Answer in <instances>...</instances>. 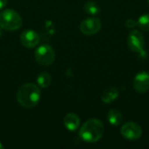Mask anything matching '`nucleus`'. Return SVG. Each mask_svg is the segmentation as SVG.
Instances as JSON below:
<instances>
[{"label":"nucleus","mask_w":149,"mask_h":149,"mask_svg":"<svg viewBox=\"0 0 149 149\" xmlns=\"http://www.w3.org/2000/svg\"><path fill=\"white\" fill-rule=\"evenodd\" d=\"M41 99V92L38 86L33 83L22 85L17 93V100L24 108L36 107Z\"/></svg>","instance_id":"nucleus-1"},{"label":"nucleus","mask_w":149,"mask_h":149,"mask_svg":"<svg viewBox=\"0 0 149 149\" xmlns=\"http://www.w3.org/2000/svg\"><path fill=\"white\" fill-rule=\"evenodd\" d=\"M104 131V125L100 120L90 119L82 125L79 134L84 141L94 143L102 138Z\"/></svg>","instance_id":"nucleus-2"},{"label":"nucleus","mask_w":149,"mask_h":149,"mask_svg":"<svg viewBox=\"0 0 149 149\" xmlns=\"http://www.w3.org/2000/svg\"><path fill=\"white\" fill-rule=\"evenodd\" d=\"M23 24L18 12L12 9H6L0 12V27L6 31H17Z\"/></svg>","instance_id":"nucleus-3"},{"label":"nucleus","mask_w":149,"mask_h":149,"mask_svg":"<svg viewBox=\"0 0 149 149\" xmlns=\"http://www.w3.org/2000/svg\"><path fill=\"white\" fill-rule=\"evenodd\" d=\"M34 56L36 61L40 65L48 66L52 65L55 59V52L51 45L44 44L36 49Z\"/></svg>","instance_id":"nucleus-4"},{"label":"nucleus","mask_w":149,"mask_h":149,"mask_svg":"<svg viewBox=\"0 0 149 149\" xmlns=\"http://www.w3.org/2000/svg\"><path fill=\"white\" fill-rule=\"evenodd\" d=\"M127 45L133 52L142 54L145 45V39L142 33L139 31H132L128 35Z\"/></svg>","instance_id":"nucleus-5"},{"label":"nucleus","mask_w":149,"mask_h":149,"mask_svg":"<svg viewBox=\"0 0 149 149\" xmlns=\"http://www.w3.org/2000/svg\"><path fill=\"white\" fill-rule=\"evenodd\" d=\"M101 28V21L98 17H89L83 20L79 25L81 32L85 35H94Z\"/></svg>","instance_id":"nucleus-6"},{"label":"nucleus","mask_w":149,"mask_h":149,"mask_svg":"<svg viewBox=\"0 0 149 149\" xmlns=\"http://www.w3.org/2000/svg\"><path fill=\"white\" fill-rule=\"evenodd\" d=\"M120 133L122 136L127 140H137L141 136L142 129L137 123L129 121L122 126Z\"/></svg>","instance_id":"nucleus-7"},{"label":"nucleus","mask_w":149,"mask_h":149,"mask_svg":"<svg viewBox=\"0 0 149 149\" xmlns=\"http://www.w3.org/2000/svg\"><path fill=\"white\" fill-rule=\"evenodd\" d=\"M20 42L26 48H34L40 42V36L33 30H25L20 35Z\"/></svg>","instance_id":"nucleus-8"},{"label":"nucleus","mask_w":149,"mask_h":149,"mask_svg":"<svg viewBox=\"0 0 149 149\" xmlns=\"http://www.w3.org/2000/svg\"><path fill=\"white\" fill-rule=\"evenodd\" d=\"M134 87L139 93H146L149 89V74L147 72H139L134 79Z\"/></svg>","instance_id":"nucleus-9"},{"label":"nucleus","mask_w":149,"mask_h":149,"mask_svg":"<svg viewBox=\"0 0 149 149\" xmlns=\"http://www.w3.org/2000/svg\"><path fill=\"white\" fill-rule=\"evenodd\" d=\"M79 124H80V120L76 113H69L64 118V125L66 127V129L71 132L76 131L79 128Z\"/></svg>","instance_id":"nucleus-10"},{"label":"nucleus","mask_w":149,"mask_h":149,"mask_svg":"<svg viewBox=\"0 0 149 149\" xmlns=\"http://www.w3.org/2000/svg\"><path fill=\"white\" fill-rule=\"evenodd\" d=\"M119 96V91L117 88L114 87H111L107 90H106L103 93V95L101 96V100L104 103L109 104L113 102Z\"/></svg>","instance_id":"nucleus-11"},{"label":"nucleus","mask_w":149,"mask_h":149,"mask_svg":"<svg viewBox=\"0 0 149 149\" xmlns=\"http://www.w3.org/2000/svg\"><path fill=\"white\" fill-rule=\"evenodd\" d=\"M107 120L111 125L119 126L120 124H121L122 120H123L122 113L116 109H112L107 113Z\"/></svg>","instance_id":"nucleus-12"},{"label":"nucleus","mask_w":149,"mask_h":149,"mask_svg":"<svg viewBox=\"0 0 149 149\" xmlns=\"http://www.w3.org/2000/svg\"><path fill=\"white\" fill-rule=\"evenodd\" d=\"M37 81H38V85L40 87L46 88V87H48L50 86V84L52 82V77L48 72H43L38 76Z\"/></svg>","instance_id":"nucleus-13"},{"label":"nucleus","mask_w":149,"mask_h":149,"mask_svg":"<svg viewBox=\"0 0 149 149\" xmlns=\"http://www.w3.org/2000/svg\"><path fill=\"white\" fill-rule=\"evenodd\" d=\"M85 11L90 15H97L100 12V6L93 1H88L84 5Z\"/></svg>","instance_id":"nucleus-14"},{"label":"nucleus","mask_w":149,"mask_h":149,"mask_svg":"<svg viewBox=\"0 0 149 149\" xmlns=\"http://www.w3.org/2000/svg\"><path fill=\"white\" fill-rule=\"evenodd\" d=\"M137 24L142 31H149V14H144L141 16Z\"/></svg>","instance_id":"nucleus-15"},{"label":"nucleus","mask_w":149,"mask_h":149,"mask_svg":"<svg viewBox=\"0 0 149 149\" xmlns=\"http://www.w3.org/2000/svg\"><path fill=\"white\" fill-rule=\"evenodd\" d=\"M125 25H126V27H127V28L133 29V28H134V27L137 25V22H136V21H134V20H133V19H128V20H127V21H126Z\"/></svg>","instance_id":"nucleus-16"},{"label":"nucleus","mask_w":149,"mask_h":149,"mask_svg":"<svg viewBox=\"0 0 149 149\" xmlns=\"http://www.w3.org/2000/svg\"><path fill=\"white\" fill-rule=\"evenodd\" d=\"M8 0H0V10L3 9L6 4H7Z\"/></svg>","instance_id":"nucleus-17"},{"label":"nucleus","mask_w":149,"mask_h":149,"mask_svg":"<svg viewBox=\"0 0 149 149\" xmlns=\"http://www.w3.org/2000/svg\"><path fill=\"white\" fill-rule=\"evenodd\" d=\"M0 149H3V144L1 143V141H0Z\"/></svg>","instance_id":"nucleus-18"},{"label":"nucleus","mask_w":149,"mask_h":149,"mask_svg":"<svg viewBox=\"0 0 149 149\" xmlns=\"http://www.w3.org/2000/svg\"><path fill=\"white\" fill-rule=\"evenodd\" d=\"M1 34H2V32H1V29H0V36H1Z\"/></svg>","instance_id":"nucleus-19"},{"label":"nucleus","mask_w":149,"mask_h":149,"mask_svg":"<svg viewBox=\"0 0 149 149\" xmlns=\"http://www.w3.org/2000/svg\"><path fill=\"white\" fill-rule=\"evenodd\" d=\"M148 5H149V0H148Z\"/></svg>","instance_id":"nucleus-20"}]
</instances>
